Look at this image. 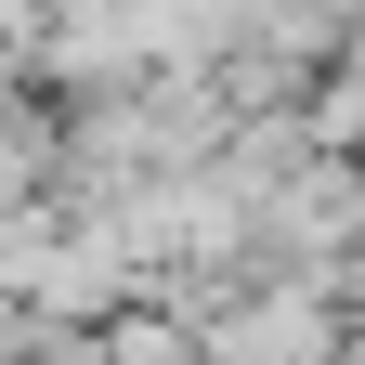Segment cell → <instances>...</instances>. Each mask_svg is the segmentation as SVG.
I'll list each match as a JSON object with an SVG mask.
<instances>
[{"instance_id":"cell-1","label":"cell","mask_w":365,"mask_h":365,"mask_svg":"<svg viewBox=\"0 0 365 365\" xmlns=\"http://www.w3.org/2000/svg\"><path fill=\"white\" fill-rule=\"evenodd\" d=\"M182 339L209 365H339V274H274V287L196 313Z\"/></svg>"},{"instance_id":"cell-2","label":"cell","mask_w":365,"mask_h":365,"mask_svg":"<svg viewBox=\"0 0 365 365\" xmlns=\"http://www.w3.org/2000/svg\"><path fill=\"white\" fill-rule=\"evenodd\" d=\"M26 170H39V144H0V222L26 209Z\"/></svg>"}]
</instances>
